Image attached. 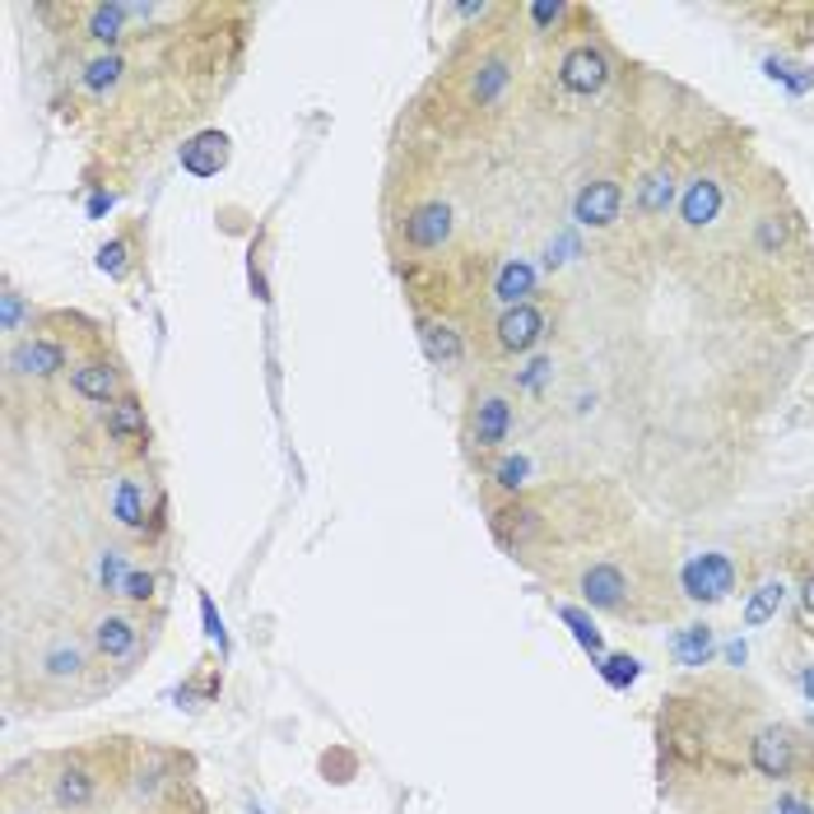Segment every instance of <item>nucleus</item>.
I'll return each mask as SVG.
<instances>
[{
	"label": "nucleus",
	"mask_w": 814,
	"mask_h": 814,
	"mask_svg": "<svg viewBox=\"0 0 814 814\" xmlns=\"http://www.w3.org/2000/svg\"><path fill=\"white\" fill-rule=\"evenodd\" d=\"M736 559L731 554H693V559L684 564L680 582H684V595L689 601H703V605H717L726 601L731 591H736Z\"/></svg>",
	"instance_id": "1"
},
{
	"label": "nucleus",
	"mask_w": 814,
	"mask_h": 814,
	"mask_svg": "<svg viewBox=\"0 0 814 814\" xmlns=\"http://www.w3.org/2000/svg\"><path fill=\"white\" fill-rule=\"evenodd\" d=\"M749 768L768 782H782L796 772V736L787 726H763L749 736Z\"/></svg>",
	"instance_id": "2"
},
{
	"label": "nucleus",
	"mask_w": 814,
	"mask_h": 814,
	"mask_svg": "<svg viewBox=\"0 0 814 814\" xmlns=\"http://www.w3.org/2000/svg\"><path fill=\"white\" fill-rule=\"evenodd\" d=\"M559 79H564V89L568 93H578V98H591V93H601L610 85V56L601 47H572L564 56V66H559Z\"/></svg>",
	"instance_id": "3"
},
{
	"label": "nucleus",
	"mask_w": 814,
	"mask_h": 814,
	"mask_svg": "<svg viewBox=\"0 0 814 814\" xmlns=\"http://www.w3.org/2000/svg\"><path fill=\"white\" fill-rule=\"evenodd\" d=\"M624 210V187L614 182V177H595L578 191V201H572V214H578L582 228H610L620 220Z\"/></svg>",
	"instance_id": "4"
},
{
	"label": "nucleus",
	"mask_w": 814,
	"mask_h": 814,
	"mask_svg": "<svg viewBox=\"0 0 814 814\" xmlns=\"http://www.w3.org/2000/svg\"><path fill=\"white\" fill-rule=\"evenodd\" d=\"M582 595L587 605L595 610H614V614H628V601H633V582L620 564H591L582 572Z\"/></svg>",
	"instance_id": "5"
},
{
	"label": "nucleus",
	"mask_w": 814,
	"mask_h": 814,
	"mask_svg": "<svg viewBox=\"0 0 814 814\" xmlns=\"http://www.w3.org/2000/svg\"><path fill=\"white\" fill-rule=\"evenodd\" d=\"M545 331H549V316L535 308V303H522V308H508L499 316V349L503 354H526L545 341Z\"/></svg>",
	"instance_id": "6"
},
{
	"label": "nucleus",
	"mask_w": 814,
	"mask_h": 814,
	"mask_svg": "<svg viewBox=\"0 0 814 814\" xmlns=\"http://www.w3.org/2000/svg\"><path fill=\"white\" fill-rule=\"evenodd\" d=\"M447 237H451V205L424 201L405 214V243L414 252H433V247H443Z\"/></svg>",
	"instance_id": "7"
},
{
	"label": "nucleus",
	"mask_w": 814,
	"mask_h": 814,
	"mask_svg": "<svg viewBox=\"0 0 814 814\" xmlns=\"http://www.w3.org/2000/svg\"><path fill=\"white\" fill-rule=\"evenodd\" d=\"M717 214H722V182L712 172H699L693 182L684 187V201H680V220L689 228H707V224H717Z\"/></svg>",
	"instance_id": "8"
},
{
	"label": "nucleus",
	"mask_w": 814,
	"mask_h": 814,
	"mask_svg": "<svg viewBox=\"0 0 814 814\" xmlns=\"http://www.w3.org/2000/svg\"><path fill=\"white\" fill-rule=\"evenodd\" d=\"M135 643H141V628H135L131 614H103V620L93 624V651L108 661H126Z\"/></svg>",
	"instance_id": "9"
},
{
	"label": "nucleus",
	"mask_w": 814,
	"mask_h": 814,
	"mask_svg": "<svg viewBox=\"0 0 814 814\" xmlns=\"http://www.w3.org/2000/svg\"><path fill=\"white\" fill-rule=\"evenodd\" d=\"M103 428H108V438H112V443H122V447L145 443V433H149V424H145V405L135 401V395H116V401L108 405V414H103Z\"/></svg>",
	"instance_id": "10"
},
{
	"label": "nucleus",
	"mask_w": 814,
	"mask_h": 814,
	"mask_svg": "<svg viewBox=\"0 0 814 814\" xmlns=\"http://www.w3.org/2000/svg\"><path fill=\"white\" fill-rule=\"evenodd\" d=\"M10 368L19 377H52L66 368V349L52 345V341H19L10 354Z\"/></svg>",
	"instance_id": "11"
},
{
	"label": "nucleus",
	"mask_w": 814,
	"mask_h": 814,
	"mask_svg": "<svg viewBox=\"0 0 814 814\" xmlns=\"http://www.w3.org/2000/svg\"><path fill=\"white\" fill-rule=\"evenodd\" d=\"M70 387H75V395H85V401H93V405H112L116 401V372L103 359L75 364L70 368Z\"/></svg>",
	"instance_id": "12"
},
{
	"label": "nucleus",
	"mask_w": 814,
	"mask_h": 814,
	"mask_svg": "<svg viewBox=\"0 0 814 814\" xmlns=\"http://www.w3.org/2000/svg\"><path fill=\"white\" fill-rule=\"evenodd\" d=\"M512 428V405L503 395H484L480 410H475V447L480 451H493Z\"/></svg>",
	"instance_id": "13"
},
{
	"label": "nucleus",
	"mask_w": 814,
	"mask_h": 814,
	"mask_svg": "<svg viewBox=\"0 0 814 814\" xmlns=\"http://www.w3.org/2000/svg\"><path fill=\"white\" fill-rule=\"evenodd\" d=\"M228 164V141L220 131H205V135H196L191 145H182V168L191 177H214Z\"/></svg>",
	"instance_id": "14"
},
{
	"label": "nucleus",
	"mask_w": 814,
	"mask_h": 814,
	"mask_svg": "<svg viewBox=\"0 0 814 814\" xmlns=\"http://www.w3.org/2000/svg\"><path fill=\"white\" fill-rule=\"evenodd\" d=\"M37 670H43V680H79L85 674V647H79L75 638H56L52 647H43V657H37Z\"/></svg>",
	"instance_id": "15"
},
{
	"label": "nucleus",
	"mask_w": 814,
	"mask_h": 814,
	"mask_svg": "<svg viewBox=\"0 0 814 814\" xmlns=\"http://www.w3.org/2000/svg\"><path fill=\"white\" fill-rule=\"evenodd\" d=\"M531 293H535V270L526 261H508L499 270V280H493V298L508 303V308H522Z\"/></svg>",
	"instance_id": "16"
},
{
	"label": "nucleus",
	"mask_w": 814,
	"mask_h": 814,
	"mask_svg": "<svg viewBox=\"0 0 814 814\" xmlns=\"http://www.w3.org/2000/svg\"><path fill=\"white\" fill-rule=\"evenodd\" d=\"M782 601H787V582L782 578L759 582V587H754V595H749V605H745V628H759L768 620H778Z\"/></svg>",
	"instance_id": "17"
},
{
	"label": "nucleus",
	"mask_w": 814,
	"mask_h": 814,
	"mask_svg": "<svg viewBox=\"0 0 814 814\" xmlns=\"http://www.w3.org/2000/svg\"><path fill=\"white\" fill-rule=\"evenodd\" d=\"M112 517L122 522L126 531H141L145 526V489H141L135 475H126V480L116 484V493H112Z\"/></svg>",
	"instance_id": "18"
},
{
	"label": "nucleus",
	"mask_w": 814,
	"mask_h": 814,
	"mask_svg": "<svg viewBox=\"0 0 814 814\" xmlns=\"http://www.w3.org/2000/svg\"><path fill=\"white\" fill-rule=\"evenodd\" d=\"M670 651H674V661H680V666H707V657H712V628L707 624L680 628L670 638Z\"/></svg>",
	"instance_id": "19"
},
{
	"label": "nucleus",
	"mask_w": 814,
	"mask_h": 814,
	"mask_svg": "<svg viewBox=\"0 0 814 814\" xmlns=\"http://www.w3.org/2000/svg\"><path fill=\"white\" fill-rule=\"evenodd\" d=\"M424 349H428V359L443 364V368L461 364V335H456L451 326H443V322H424Z\"/></svg>",
	"instance_id": "20"
},
{
	"label": "nucleus",
	"mask_w": 814,
	"mask_h": 814,
	"mask_svg": "<svg viewBox=\"0 0 814 814\" xmlns=\"http://www.w3.org/2000/svg\"><path fill=\"white\" fill-rule=\"evenodd\" d=\"M638 205H643V214H666L674 205V172L670 168H657V172L643 177Z\"/></svg>",
	"instance_id": "21"
},
{
	"label": "nucleus",
	"mask_w": 814,
	"mask_h": 814,
	"mask_svg": "<svg viewBox=\"0 0 814 814\" xmlns=\"http://www.w3.org/2000/svg\"><path fill=\"white\" fill-rule=\"evenodd\" d=\"M89 801H93V772L66 768L62 778H56V805H62V810H85Z\"/></svg>",
	"instance_id": "22"
},
{
	"label": "nucleus",
	"mask_w": 814,
	"mask_h": 814,
	"mask_svg": "<svg viewBox=\"0 0 814 814\" xmlns=\"http://www.w3.org/2000/svg\"><path fill=\"white\" fill-rule=\"evenodd\" d=\"M126 578H131L126 549H103V554H98V587H103V591H116V595H122Z\"/></svg>",
	"instance_id": "23"
},
{
	"label": "nucleus",
	"mask_w": 814,
	"mask_h": 814,
	"mask_svg": "<svg viewBox=\"0 0 814 814\" xmlns=\"http://www.w3.org/2000/svg\"><path fill=\"white\" fill-rule=\"evenodd\" d=\"M503 89H508V66L503 62H484L480 75H475V85H470V93H475V103H480V108H489Z\"/></svg>",
	"instance_id": "24"
},
{
	"label": "nucleus",
	"mask_w": 814,
	"mask_h": 814,
	"mask_svg": "<svg viewBox=\"0 0 814 814\" xmlns=\"http://www.w3.org/2000/svg\"><path fill=\"white\" fill-rule=\"evenodd\" d=\"M638 657H605L601 661V674H605V684L610 689H628L633 680H638Z\"/></svg>",
	"instance_id": "25"
},
{
	"label": "nucleus",
	"mask_w": 814,
	"mask_h": 814,
	"mask_svg": "<svg viewBox=\"0 0 814 814\" xmlns=\"http://www.w3.org/2000/svg\"><path fill=\"white\" fill-rule=\"evenodd\" d=\"M564 624L572 628V633H578V643L591 651V657H601V633H595V624L587 620V614L582 610H572V605H564Z\"/></svg>",
	"instance_id": "26"
},
{
	"label": "nucleus",
	"mask_w": 814,
	"mask_h": 814,
	"mask_svg": "<svg viewBox=\"0 0 814 814\" xmlns=\"http://www.w3.org/2000/svg\"><path fill=\"white\" fill-rule=\"evenodd\" d=\"M116 75H122V56H98V62L85 70V85L108 89V85H116Z\"/></svg>",
	"instance_id": "27"
},
{
	"label": "nucleus",
	"mask_w": 814,
	"mask_h": 814,
	"mask_svg": "<svg viewBox=\"0 0 814 814\" xmlns=\"http://www.w3.org/2000/svg\"><path fill=\"white\" fill-rule=\"evenodd\" d=\"M122 595H126V601H135V605H141V601H149V595H154V572L145 568H131V578H126V587H122Z\"/></svg>",
	"instance_id": "28"
},
{
	"label": "nucleus",
	"mask_w": 814,
	"mask_h": 814,
	"mask_svg": "<svg viewBox=\"0 0 814 814\" xmlns=\"http://www.w3.org/2000/svg\"><path fill=\"white\" fill-rule=\"evenodd\" d=\"M98 266H103L108 275H122L126 270V243H108L103 252H98Z\"/></svg>",
	"instance_id": "29"
},
{
	"label": "nucleus",
	"mask_w": 814,
	"mask_h": 814,
	"mask_svg": "<svg viewBox=\"0 0 814 814\" xmlns=\"http://www.w3.org/2000/svg\"><path fill=\"white\" fill-rule=\"evenodd\" d=\"M796 614H801V628L814 633V572L801 582V605H796Z\"/></svg>",
	"instance_id": "30"
},
{
	"label": "nucleus",
	"mask_w": 814,
	"mask_h": 814,
	"mask_svg": "<svg viewBox=\"0 0 814 814\" xmlns=\"http://www.w3.org/2000/svg\"><path fill=\"white\" fill-rule=\"evenodd\" d=\"M526 480V461H517V456H508V461L499 466V484L503 489H517Z\"/></svg>",
	"instance_id": "31"
},
{
	"label": "nucleus",
	"mask_w": 814,
	"mask_h": 814,
	"mask_svg": "<svg viewBox=\"0 0 814 814\" xmlns=\"http://www.w3.org/2000/svg\"><path fill=\"white\" fill-rule=\"evenodd\" d=\"M19 312H24V303H19V293L5 289V316H0V322H5V331H19Z\"/></svg>",
	"instance_id": "32"
},
{
	"label": "nucleus",
	"mask_w": 814,
	"mask_h": 814,
	"mask_svg": "<svg viewBox=\"0 0 814 814\" xmlns=\"http://www.w3.org/2000/svg\"><path fill=\"white\" fill-rule=\"evenodd\" d=\"M201 614H205V628H210V638H214V643H224V624L214 620V605H210V595H201Z\"/></svg>",
	"instance_id": "33"
},
{
	"label": "nucleus",
	"mask_w": 814,
	"mask_h": 814,
	"mask_svg": "<svg viewBox=\"0 0 814 814\" xmlns=\"http://www.w3.org/2000/svg\"><path fill=\"white\" fill-rule=\"evenodd\" d=\"M545 372H549V359H535V364H526V372H522V387H540V382H545Z\"/></svg>",
	"instance_id": "34"
},
{
	"label": "nucleus",
	"mask_w": 814,
	"mask_h": 814,
	"mask_svg": "<svg viewBox=\"0 0 814 814\" xmlns=\"http://www.w3.org/2000/svg\"><path fill=\"white\" fill-rule=\"evenodd\" d=\"M772 814H814V810H810L801 796H782V801H778V810H772Z\"/></svg>",
	"instance_id": "35"
},
{
	"label": "nucleus",
	"mask_w": 814,
	"mask_h": 814,
	"mask_svg": "<svg viewBox=\"0 0 814 814\" xmlns=\"http://www.w3.org/2000/svg\"><path fill=\"white\" fill-rule=\"evenodd\" d=\"M559 14H564V5H531V19H535V24H554Z\"/></svg>",
	"instance_id": "36"
},
{
	"label": "nucleus",
	"mask_w": 814,
	"mask_h": 814,
	"mask_svg": "<svg viewBox=\"0 0 814 814\" xmlns=\"http://www.w3.org/2000/svg\"><path fill=\"white\" fill-rule=\"evenodd\" d=\"M801 684H805V699H810V703H814V661H810V666H805V674H801Z\"/></svg>",
	"instance_id": "37"
}]
</instances>
